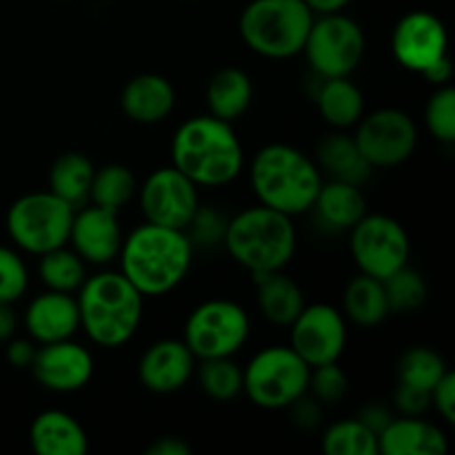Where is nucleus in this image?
Wrapping results in <instances>:
<instances>
[{"instance_id":"nucleus-3","label":"nucleus","mask_w":455,"mask_h":455,"mask_svg":"<svg viewBox=\"0 0 455 455\" xmlns=\"http://www.w3.org/2000/svg\"><path fill=\"white\" fill-rule=\"evenodd\" d=\"M323 180L315 160L287 142L265 145L249 164V185L258 204L291 218L311 212Z\"/></svg>"},{"instance_id":"nucleus-18","label":"nucleus","mask_w":455,"mask_h":455,"mask_svg":"<svg viewBox=\"0 0 455 455\" xmlns=\"http://www.w3.org/2000/svg\"><path fill=\"white\" fill-rule=\"evenodd\" d=\"M196 355L182 338H164L145 349L138 363L140 385L151 394H176L185 389L196 373Z\"/></svg>"},{"instance_id":"nucleus-37","label":"nucleus","mask_w":455,"mask_h":455,"mask_svg":"<svg viewBox=\"0 0 455 455\" xmlns=\"http://www.w3.org/2000/svg\"><path fill=\"white\" fill-rule=\"evenodd\" d=\"M227 222H229V218L218 212L216 207L198 204L185 234L189 235L194 249H218L222 247V240H225Z\"/></svg>"},{"instance_id":"nucleus-48","label":"nucleus","mask_w":455,"mask_h":455,"mask_svg":"<svg viewBox=\"0 0 455 455\" xmlns=\"http://www.w3.org/2000/svg\"><path fill=\"white\" fill-rule=\"evenodd\" d=\"M351 0H305L314 16H327V13H340L349 7Z\"/></svg>"},{"instance_id":"nucleus-47","label":"nucleus","mask_w":455,"mask_h":455,"mask_svg":"<svg viewBox=\"0 0 455 455\" xmlns=\"http://www.w3.org/2000/svg\"><path fill=\"white\" fill-rule=\"evenodd\" d=\"M18 329V315L13 311V305L9 302H0V342H7L9 338L16 336Z\"/></svg>"},{"instance_id":"nucleus-35","label":"nucleus","mask_w":455,"mask_h":455,"mask_svg":"<svg viewBox=\"0 0 455 455\" xmlns=\"http://www.w3.org/2000/svg\"><path fill=\"white\" fill-rule=\"evenodd\" d=\"M382 284H385L391 314H409V311L420 309L429 296V287H427L422 274L409 265L382 280Z\"/></svg>"},{"instance_id":"nucleus-19","label":"nucleus","mask_w":455,"mask_h":455,"mask_svg":"<svg viewBox=\"0 0 455 455\" xmlns=\"http://www.w3.org/2000/svg\"><path fill=\"white\" fill-rule=\"evenodd\" d=\"M27 333L38 345H49V342L69 340L80 331V314L76 293L49 291L34 298L27 305L25 315H22Z\"/></svg>"},{"instance_id":"nucleus-44","label":"nucleus","mask_w":455,"mask_h":455,"mask_svg":"<svg viewBox=\"0 0 455 455\" xmlns=\"http://www.w3.org/2000/svg\"><path fill=\"white\" fill-rule=\"evenodd\" d=\"M358 420L364 422V425H367L369 429L378 435L387 425H389L391 420H394V413H391V409H387L385 404L373 403V404H367V407L360 409Z\"/></svg>"},{"instance_id":"nucleus-40","label":"nucleus","mask_w":455,"mask_h":455,"mask_svg":"<svg viewBox=\"0 0 455 455\" xmlns=\"http://www.w3.org/2000/svg\"><path fill=\"white\" fill-rule=\"evenodd\" d=\"M394 407L403 416H425L431 409V394L425 389H416L398 382L394 391Z\"/></svg>"},{"instance_id":"nucleus-32","label":"nucleus","mask_w":455,"mask_h":455,"mask_svg":"<svg viewBox=\"0 0 455 455\" xmlns=\"http://www.w3.org/2000/svg\"><path fill=\"white\" fill-rule=\"evenodd\" d=\"M194 376L203 394L216 403H229L243 394V367L234 358L198 360Z\"/></svg>"},{"instance_id":"nucleus-39","label":"nucleus","mask_w":455,"mask_h":455,"mask_svg":"<svg viewBox=\"0 0 455 455\" xmlns=\"http://www.w3.org/2000/svg\"><path fill=\"white\" fill-rule=\"evenodd\" d=\"M29 287V269L20 253L12 247L0 244V302L20 300Z\"/></svg>"},{"instance_id":"nucleus-24","label":"nucleus","mask_w":455,"mask_h":455,"mask_svg":"<svg viewBox=\"0 0 455 455\" xmlns=\"http://www.w3.org/2000/svg\"><path fill=\"white\" fill-rule=\"evenodd\" d=\"M315 164L320 172L327 173L329 180H342L360 187L369 180L373 169L360 154L354 136H349L347 132H338V129H333V133L318 142Z\"/></svg>"},{"instance_id":"nucleus-14","label":"nucleus","mask_w":455,"mask_h":455,"mask_svg":"<svg viewBox=\"0 0 455 455\" xmlns=\"http://www.w3.org/2000/svg\"><path fill=\"white\" fill-rule=\"evenodd\" d=\"M138 203L145 222L185 231L200 204L198 187L176 167L151 172L138 187Z\"/></svg>"},{"instance_id":"nucleus-11","label":"nucleus","mask_w":455,"mask_h":455,"mask_svg":"<svg viewBox=\"0 0 455 455\" xmlns=\"http://www.w3.org/2000/svg\"><path fill=\"white\" fill-rule=\"evenodd\" d=\"M349 249L360 274L387 280L409 265L411 240L403 222L385 213H364L349 229Z\"/></svg>"},{"instance_id":"nucleus-2","label":"nucleus","mask_w":455,"mask_h":455,"mask_svg":"<svg viewBox=\"0 0 455 455\" xmlns=\"http://www.w3.org/2000/svg\"><path fill=\"white\" fill-rule=\"evenodd\" d=\"M172 164L198 189L227 187L243 173V142L231 123L212 114L194 116L173 133Z\"/></svg>"},{"instance_id":"nucleus-5","label":"nucleus","mask_w":455,"mask_h":455,"mask_svg":"<svg viewBox=\"0 0 455 455\" xmlns=\"http://www.w3.org/2000/svg\"><path fill=\"white\" fill-rule=\"evenodd\" d=\"M222 247L235 265L251 275L269 274L284 269L293 260L298 231L291 216L256 204L229 218Z\"/></svg>"},{"instance_id":"nucleus-29","label":"nucleus","mask_w":455,"mask_h":455,"mask_svg":"<svg viewBox=\"0 0 455 455\" xmlns=\"http://www.w3.org/2000/svg\"><path fill=\"white\" fill-rule=\"evenodd\" d=\"M92 160L80 151H65L49 169V191L69 203L74 209L89 204V189L93 180Z\"/></svg>"},{"instance_id":"nucleus-42","label":"nucleus","mask_w":455,"mask_h":455,"mask_svg":"<svg viewBox=\"0 0 455 455\" xmlns=\"http://www.w3.org/2000/svg\"><path fill=\"white\" fill-rule=\"evenodd\" d=\"M431 407L438 411L447 425L455 422V376L451 371L444 373L438 380V385L431 389Z\"/></svg>"},{"instance_id":"nucleus-25","label":"nucleus","mask_w":455,"mask_h":455,"mask_svg":"<svg viewBox=\"0 0 455 455\" xmlns=\"http://www.w3.org/2000/svg\"><path fill=\"white\" fill-rule=\"evenodd\" d=\"M315 107L324 123L338 132L354 129L364 116V96L349 76L342 78H318L314 93Z\"/></svg>"},{"instance_id":"nucleus-36","label":"nucleus","mask_w":455,"mask_h":455,"mask_svg":"<svg viewBox=\"0 0 455 455\" xmlns=\"http://www.w3.org/2000/svg\"><path fill=\"white\" fill-rule=\"evenodd\" d=\"M427 132L438 142H455V92L449 84L435 87L425 107Z\"/></svg>"},{"instance_id":"nucleus-46","label":"nucleus","mask_w":455,"mask_h":455,"mask_svg":"<svg viewBox=\"0 0 455 455\" xmlns=\"http://www.w3.org/2000/svg\"><path fill=\"white\" fill-rule=\"evenodd\" d=\"M147 455H191V447L176 435H163L147 447Z\"/></svg>"},{"instance_id":"nucleus-16","label":"nucleus","mask_w":455,"mask_h":455,"mask_svg":"<svg viewBox=\"0 0 455 455\" xmlns=\"http://www.w3.org/2000/svg\"><path fill=\"white\" fill-rule=\"evenodd\" d=\"M31 373L43 389L53 394H74L93 378V355L74 338L36 347Z\"/></svg>"},{"instance_id":"nucleus-17","label":"nucleus","mask_w":455,"mask_h":455,"mask_svg":"<svg viewBox=\"0 0 455 455\" xmlns=\"http://www.w3.org/2000/svg\"><path fill=\"white\" fill-rule=\"evenodd\" d=\"M123 238L118 213L89 203L76 209L67 243L87 265L107 267L118 258Z\"/></svg>"},{"instance_id":"nucleus-6","label":"nucleus","mask_w":455,"mask_h":455,"mask_svg":"<svg viewBox=\"0 0 455 455\" xmlns=\"http://www.w3.org/2000/svg\"><path fill=\"white\" fill-rule=\"evenodd\" d=\"M314 18L305 0H251L240 13L238 29L253 53L289 60L302 53Z\"/></svg>"},{"instance_id":"nucleus-1","label":"nucleus","mask_w":455,"mask_h":455,"mask_svg":"<svg viewBox=\"0 0 455 455\" xmlns=\"http://www.w3.org/2000/svg\"><path fill=\"white\" fill-rule=\"evenodd\" d=\"M194 251L185 231L142 222L123 238L118 271L145 298L167 296L189 275Z\"/></svg>"},{"instance_id":"nucleus-26","label":"nucleus","mask_w":455,"mask_h":455,"mask_svg":"<svg viewBox=\"0 0 455 455\" xmlns=\"http://www.w3.org/2000/svg\"><path fill=\"white\" fill-rule=\"evenodd\" d=\"M311 212L329 231H349L367 213V198L360 185L323 180Z\"/></svg>"},{"instance_id":"nucleus-4","label":"nucleus","mask_w":455,"mask_h":455,"mask_svg":"<svg viewBox=\"0 0 455 455\" xmlns=\"http://www.w3.org/2000/svg\"><path fill=\"white\" fill-rule=\"evenodd\" d=\"M80 329L102 349L124 347L138 333L145 296L120 271L87 275L76 291Z\"/></svg>"},{"instance_id":"nucleus-22","label":"nucleus","mask_w":455,"mask_h":455,"mask_svg":"<svg viewBox=\"0 0 455 455\" xmlns=\"http://www.w3.org/2000/svg\"><path fill=\"white\" fill-rule=\"evenodd\" d=\"M29 443L38 455H84L89 451L84 427L60 409H47L34 418Z\"/></svg>"},{"instance_id":"nucleus-31","label":"nucleus","mask_w":455,"mask_h":455,"mask_svg":"<svg viewBox=\"0 0 455 455\" xmlns=\"http://www.w3.org/2000/svg\"><path fill=\"white\" fill-rule=\"evenodd\" d=\"M138 194V180L133 172L124 164L111 163L93 172L89 203L102 209L120 213Z\"/></svg>"},{"instance_id":"nucleus-21","label":"nucleus","mask_w":455,"mask_h":455,"mask_svg":"<svg viewBox=\"0 0 455 455\" xmlns=\"http://www.w3.org/2000/svg\"><path fill=\"white\" fill-rule=\"evenodd\" d=\"M447 435L420 416H400L378 434V453L385 455H444Z\"/></svg>"},{"instance_id":"nucleus-15","label":"nucleus","mask_w":455,"mask_h":455,"mask_svg":"<svg viewBox=\"0 0 455 455\" xmlns=\"http://www.w3.org/2000/svg\"><path fill=\"white\" fill-rule=\"evenodd\" d=\"M449 36L444 22L431 12H409L391 34V53L403 69L422 74L447 53Z\"/></svg>"},{"instance_id":"nucleus-12","label":"nucleus","mask_w":455,"mask_h":455,"mask_svg":"<svg viewBox=\"0 0 455 455\" xmlns=\"http://www.w3.org/2000/svg\"><path fill=\"white\" fill-rule=\"evenodd\" d=\"M354 129L355 145L373 169L400 167L416 154L418 124L407 111L376 109L364 114Z\"/></svg>"},{"instance_id":"nucleus-33","label":"nucleus","mask_w":455,"mask_h":455,"mask_svg":"<svg viewBox=\"0 0 455 455\" xmlns=\"http://www.w3.org/2000/svg\"><path fill=\"white\" fill-rule=\"evenodd\" d=\"M447 371L449 369L443 355L429 347H411L398 360V382L425 389L429 394Z\"/></svg>"},{"instance_id":"nucleus-23","label":"nucleus","mask_w":455,"mask_h":455,"mask_svg":"<svg viewBox=\"0 0 455 455\" xmlns=\"http://www.w3.org/2000/svg\"><path fill=\"white\" fill-rule=\"evenodd\" d=\"M253 283H256L258 309L262 318L275 327H289L307 305L300 284L284 274V269L253 275Z\"/></svg>"},{"instance_id":"nucleus-13","label":"nucleus","mask_w":455,"mask_h":455,"mask_svg":"<svg viewBox=\"0 0 455 455\" xmlns=\"http://www.w3.org/2000/svg\"><path fill=\"white\" fill-rule=\"evenodd\" d=\"M349 327L338 307L327 302L305 305L298 318L289 324V347L309 367L338 363L347 349Z\"/></svg>"},{"instance_id":"nucleus-28","label":"nucleus","mask_w":455,"mask_h":455,"mask_svg":"<svg viewBox=\"0 0 455 455\" xmlns=\"http://www.w3.org/2000/svg\"><path fill=\"white\" fill-rule=\"evenodd\" d=\"M342 315L347 323L358 327H378L389 318V300H387L382 280L367 274H358L342 291Z\"/></svg>"},{"instance_id":"nucleus-8","label":"nucleus","mask_w":455,"mask_h":455,"mask_svg":"<svg viewBox=\"0 0 455 455\" xmlns=\"http://www.w3.org/2000/svg\"><path fill=\"white\" fill-rule=\"evenodd\" d=\"M76 209L52 191L25 194L9 207L7 234L12 243L31 256H43L69 240Z\"/></svg>"},{"instance_id":"nucleus-10","label":"nucleus","mask_w":455,"mask_h":455,"mask_svg":"<svg viewBox=\"0 0 455 455\" xmlns=\"http://www.w3.org/2000/svg\"><path fill=\"white\" fill-rule=\"evenodd\" d=\"M364 52L367 38L363 27L342 12L315 16L302 47L307 65L318 78L351 76L363 62Z\"/></svg>"},{"instance_id":"nucleus-7","label":"nucleus","mask_w":455,"mask_h":455,"mask_svg":"<svg viewBox=\"0 0 455 455\" xmlns=\"http://www.w3.org/2000/svg\"><path fill=\"white\" fill-rule=\"evenodd\" d=\"M309 371L289 345L265 347L243 369V391L256 407L278 411L307 394Z\"/></svg>"},{"instance_id":"nucleus-38","label":"nucleus","mask_w":455,"mask_h":455,"mask_svg":"<svg viewBox=\"0 0 455 455\" xmlns=\"http://www.w3.org/2000/svg\"><path fill=\"white\" fill-rule=\"evenodd\" d=\"M349 391V378H347L345 369L338 363H327L318 364V367H311L309 371V387H307V394L314 395L320 404H336Z\"/></svg>"},{"instance_id":"nucleus-34","label":"nucleus","mask_w":455,"mask_h":455,"mask_svg":"<svg viewBox=\"0 0 455 455\" xmlns=\"http://www.w3.org/2000/svg\"><path fill=\"white\" fill-rule=\"evenodd\" d=\"M327 455H378V435L358 418L338 420L323 434Z\"/></svg>"},{"instance_id":"nucleus-41","label":"nucleus","mask_w":455,"mask_h":455,"mask_svg":"<svg viewBox=\"0 0 455 455\" xmlns=\"http://www.w3.org/2000/svg\"><path fill=\"white\" fill-rule=\"evenodd\" d=\"M287 411L293 425L302 431L315 429V427H320V422H323V404L309 394L293 400V403L287 407Z\"/></svg>"},{"instance_id":"nucleus-45","label":"nucleus","mask_w":455,"mask_h":455,"mask_svg":"<svg viewBox=\"0 0 455 455\" xmlns=\"http://www.w3.org/2000/svg\"><path fill=\"white\" fill-rule=\"evenodd\" d=\"M422 76H425L427 83L434 84V87H444V84L451 83L453 65H451V58H449V53H444L443 58H438V60L434 62V65L427 67V69L422 71Z\"/></svg>"},{"instance_id":"nucleus-9","label":"nucleus","mask_w":455,"mask_h":455,"mask_svg":"<svg viewBox=\"0 0 455 455\" xmlns=\"http://www.w3.org/2000/svg\"><path fill=\"white\" fill-rule=\"evenodd\" d=\"M251 336V318L235 300L213 298L196 307L182 329V340L196 360L234 358Z\"/></svg>"},{"instance_id":"nucleus-43","label":"nucleus","mask_w":455,"mask_h":455,"mask_svg":"<svg viewBox=\"0 0 455 455\" xmlns=\"http://www.w3.org/2000/svg\"><path fill=\"white\" fill-rule=\"evenodd\" d=\"M36 355V342L25 340V338H9L7 349H4V358L12 367L16 369H29L31 360Z\"/></svg>"},{"instance_id":"nucleus-20","label":"nucleus","mask_w":455,"mask_h":455,"mask_svg":"<svg viewBox=\"0 0 455 455\" xmlns=\"http://www.w3.org/2000/svg\"><path fill=\"white\" fill-rule=\"evenodd\" d=\"M123 114L132 123L158 124L172 116L176 107V89L160 74L133 76L120 93Z\"/></svg>"},{"instance_id":"nucleus-30","label":"nucleus","mask_w":455,"mask_h":455,"mask_svg":"<svg viewBox=\"0 0 455 455\" xmlns=\"http://www.w3.org/2000/svg\"><path fill=\"white\" fill-rule=\"evenodd\" d=\"M38 278L49 291L76 293L87 278V262L74 249L62 244L38 256Z\"/></svg>"},{"instance_id":"nucleus-27","label":"nucleus","mask_w":455,"mask_h":455,"mask_svg":"<svg viewBox=\"0 0 455 455\" xmlns=\"http://www.w3.org/2000/svg\"><path fill=\"white\" fill-rule=\"evenodd\" d=\"M253 102V83L247 71L222 67L207 83V107L213 118L234 124L243 118Z\"/></svg>"}]
</instances>
